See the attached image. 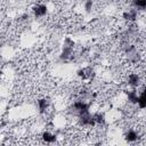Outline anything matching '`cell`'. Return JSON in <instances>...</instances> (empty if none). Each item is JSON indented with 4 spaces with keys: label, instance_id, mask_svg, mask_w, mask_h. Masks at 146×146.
<instances>
[{
    "label": "cell",
    "instance_id": "obj_1",
    "mask_svg": "<svg viewBox=\"0 0 146 146\" xmlns=\"http://www.w3.org/2000/svg\"><path fill=\"white\" fill-rule=\"evenodd\" d=\"M32 13H33V16L35 18L44 17L48 14V6L44 5V3H36V5L33 6Z\"/></svg>",
    "mask_w": 146,
    "mask_h": 146
},
{
    "label": "cell",
    "instance_id": "obj_2",
    "mask_svg": "<svg viewBox=\"0 0 146 146\" xmlns=\"http://www.w3.org/2000/svg\"><path fill=\"white\" fill-rule=\"evenodd\" d=\"M72 107L74 108V111L78 113V114H82V113H86V112H90L89 108H90V103H87L84 100H75L72 105Z\"/></svg>",
    "mask_w": 146,
    "mask_h": 146
},
{
    "label": "cell",
    "instance_id": "obj_3",
    "mask_svg": "<svg viewBox=\"0 0 146 146\" xmlns=\"http://www.w3.org/2000/svg\"><path fill=\"white\" fill-rule=\"evenodd\" d=\"M141 83V78L138 73L136 72H132V73H129L128 76H127V84L132 87V88H137L139 87Z\"/></svg>",
    "mask_w": 146,
    "mask_h": 146
},
{
    "label": "cell",
    "instance_id": "obj_4",
    "mask_svg": "<svg viewBox=\"0 0 146 146\" xmlns=\"http://www.w3.org/2000/svg\"><path fill=\"white\" fill-rule=\"evenodd\" d=\"M36 105H38L39 113L40 114H44L49 110V107H50V100H49L48 97H41V98L38 99Z\"/></svg>",
    "mask_w": 146,
    "mask_h": 146
},
{
    "label": "cell",
    "instance_id": "obj_5",
    "mask_svg": "<svg viewBox=\"0 0 146 146\" xmlns=\"http://www.w3.org/2000/svg\"><path fill=\"white\" fill-rule=\"evenodd\" d=\"M122 18L128 21V22H135L138 18V10L136 8L128 9V10L122 13Z\"/></svg>",
    "mask_w": 146,
    "mask_h": 146
},
{
    "label": "cell",
    "instance_id": "obj_6",
    "mask_svg": "<svg viewBox=\"0 0 146 146\" xmlns=\"http://www.w3.org/2000/svg\"><path fill=\"white\" fill-rule=\"evenodd\" d=\"M138 138H139V133L135 129H129L124 133V139L127 143H135L138 140Z\"/></svg>",
    "mask_w": 146,
    "mask_h": 146
},
{
    "label": "cell",
    "instance_id": "obj_7",
    "mask_svg": "<svg viewBox=\"0 0 146 146\" xmlns=\"http://www.w3.org/2000/svg\"><path fill=\"white\" fill-rule=\"evenodd\" d=\"M125 96H127V100L130 104L137 105V103H138V96H139V94H137V90H135V89L127 90L125 91Z\"/></svg>",
    "mask_w": 146,
    "mask_h": 146
},
{
    "label": "cell",
    "instance_id": "obj_8",
    "mask_svg": "<svg viewBox=\"0 0 146 146\" xmlns=\"http://www.w3.org/2000/svg\"><path fill=\"white\" fill-rule=\"evenodd\" d=\"M41 138H42V140H43L44 143H47V144H52V143L56 141L57 136H56L55 133L50 132V131H43V132L41 133Z\"/></svg>",
    "mask_w": 146,
    "mask_h": 146
},
{
    "label": "cell",
    "instance_id": "obj_9",
    "mask_svg": "<svg viewBox=\"0 0 146 146\" xmlns=\"http://www.w3.org/2000/svg\"><path fill=\"white\" fill-rule=\"evenodd\" d=\"M138 107L140 110H145L146 108V87L143 88V90L140 91L139 96H138V103H137Z\"/></svg>",
    "mask_w": 146,
    "mask_h": 146
},
{
    "label": "cell",
    "instance_id": "obj_10",
    "mask_svg": "<svg viewBox=\"0 0 146 146\" xmlns=\"http://www.w3.org/2000/svg\"><path fill=\"white\" fill-rule=\"evenodd\" d=\"M94 119H95L96 124H99V125H104L105 122H106V120H105V115H104V113H102V112H97V113H95V114H94Z\"/></svg>",
    "mask_w": 146,
    "mask_h": 146
},
{
    "label": "cell",
    "instance_id": "obj_11",
    "mask_svg": "<svg viewBox=\"0 0 146 146\" xmlns=\"http://www.w3.org/2000/svg\"><path fill=\"white\" fill-rule=\"evenodd\" d=\"M132 6L133 8H136L137 10H144L146 9V0H133L132 1Z\"/></svg>",
    "mask_w": 146,
    "mask_h": 146
},
{
    "label": "cell",
    "instance_id": "obj_12",
    "mask_svg": "<svg viewBox=\"0 0 146 146\" xmlns=\"http://www.w3.org/2000/svg\"><path fill=\"white\" fill-rule=\"evenodd\" d=\"M94 7V0H86L84 1V10L87 13H90Z\"/></svg>",
    "mask_w": 146,
    "mask_h": 146
},
{
    "label": "cell",
    "instance_id": "obj_13",
    "mask_svg": "<svg viewBox=\"0 0 146 146\" xmlns=\"http://www.w3.org/2000/svg\"><path fill=\"white\" fill-rule=\"evenodd\" d=\"M115 1H121V0H115Z\"/></svg>",
    "mask_w": 146,
    "mask_h": 146
}]
</instances>
